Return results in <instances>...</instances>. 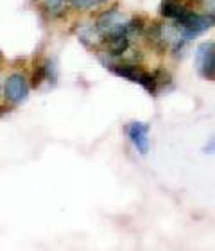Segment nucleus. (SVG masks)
Here are the masks:
<instances>
[{
    "instance_id": "nucleus-1",
    "label": "nucleus",
    "mask_w": 215,
    "mask_h": 251,
    "mask_svg": "<svg viewBox=\"0 0 215 251\" xmlns=\"http://www.w3.org/2000/svg\"><path fill=\"white\" fill-rule=\"evenodd\" d=\"M111 72L117 74L119 77H124L127 81L138 83L140 86L149 92L151 95H156L160 92V84H158L156 72H147L137 63H119V65H108Z\"/></svg>"
},
{
    "instance_id": "nucleus-8",
    "label": "nucleus",
    "mask_w": 215,
    "mask_h": 251,
    "mask_svg": "<svg viewBox=\"0 0 215 251\" xmlns=\"http://www.w3.org/2000/svg\"><path fill=\"white\" fill-rule=\"evenodd\" d=\"M104 2L108 0H70V4L73 7H77V9H83V11H88V9H94V7H99L102 5Z\"/></svg>"
},
{
    "instance_id": "nucleus-2",
    "label": "nucleus",
    "mask_w": 215,
    "mask_h": 251,
    "mask_svg": "<svg viewBox=\"0 0 215 251\" xmlns=\"http://www.w3.org/2000/svg\"><path fill=\"white\" fill-rule=\"evenodd\" d=\"M129 16H126L119 7H111V9L104 11L102 15L99 16V20L95 24L97 31L100 32L102 40L108 36H113V34H122V32H127V27H129Z\"/></svg>"
},
{
    "instance_id": "nucleus-11",
    "label": "nucleus",
    "mask_w": 215,
    "mask_h": 251,
    "mask_svg": "<svg viewBox=\"0 0 215 251\" xmlns=\"http://www.w3.org/2000/svg\"><path fill=\"white\" fill-rule=\"evenodd\" d=\"M0 92H2V83H0Z\"/></svg>"
},
{
    "instance_id": "nucleus-9",
    "label": "nucleus",
    "mask_w": 215,
    "mask_h": 251,
    "mask_svg": "<svg viewBox=\"0 0 215 251\" xmlns=\"http://www.w3.org/2000/svg\"><path fill=\"white\" fill-rule=\"evenodd\" d=\"M65 4H67V0H47V2H45V5H47V11L52 16L63 15V13H65Z\"/></svg>"
},
{
    "instance_id": "nucleus-4",
    "label": "nucleus",
    "mask_w": 215,
    "mask_h": 251,
    "mask_svg": "<svg viewBox=\"0 0 215 251\" xmlns=\"http://www.w3.org/2000/svg\"><path fill=\"white\" fill-rule=\"evenodd\" d=\"M195 68L203 77H215V42H205L195 49Z\"/></svg>"
},
{
    "instance_id": "nucleus-7",
    "label": "nucleus",
    "mask_w": 215,
    "mask_h": 251,
    "mask_svg": "<svg viewBox=\"0 0 215 251\" xmlns=\"http://www.w3.org/2000/svg\"><path fill=\"white\" fill-rule=\"evenodd\" d=\"M189 9L190 7L185 4L183 0H162V4H160V13L165 18L174 22H178Z\"/></svg>"
},
{
    "instance_id": "nucleus-5",
    "label": "nucleus",
    "mask_w": 215,
    "mask_h": 251,
    "mask_svg": "<svg viewBox=\"0 0 215 251\" xmlns=\"http://www.w3.org/2000/svg\"><path fill=\"white\" fill-rule=\"evenodd\" d=\"M4 94L5 99L9 100L11 104H20L27 99L29 95V83L24 74H11L7 81L4 84Z\"/></svg>"
},
{
    "instance_id": "nucleus-3",
    "label": "nucleus",
    "mask_w": 215,
    "mask_h": 251,
    "mask_svg": "<svg viewBox=\"0 0 215 251\" xmlns=\"http://www.w3.org/2000/svg\"><path fill=\"white\" fill-rule=\"evenodd\" d=\"M176 24L179 25L181 32H183L185 40H192V38H195L201 32L208 31L215 24V18H212L206 13H197L194 9H189Z\"/></svg>"
},
{
    "instance_id": "nucleus-10",
    "label": "nucleus",
    "mask_w": 215,
    "mask_h": 251,
    "mask_svg": "<svg viewBox=\"0 0 215 251\" xmlns=\"http://www.w3.org/2000/svg\"><path fill=\"white\" fill-rule=\"evenodd\" d=\"M203 151H205L206 154H215V136H214V138H210V142L206 144Z\"/></svg>"
},
{
    "instance_id": "nucleus-6",
    "label": "nucleus",
    "mask_w": 215,
    "mask_h": 251,
    "mask_svg": "<svg viewBox=\"0 0 215 251\" xmlns=\"http://www.w3.org/2000/svg\"><path fill=\"white\" fill-rule=\"evenodd\" d=\"M126 133L140 154L149 152V126L143 124V122H131L126 127Z\"/></svg>"
}]
</instances>
